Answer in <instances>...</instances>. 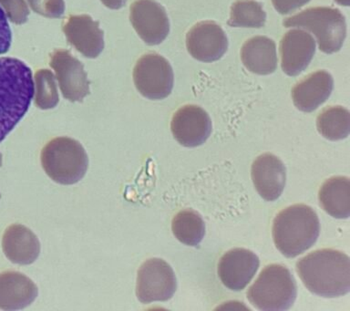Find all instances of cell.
Returning a JSON list of instances; mask_svg holds the SVG:
<instances>
[{
  "mask_svg": "<svg viewBox=\"0 0 350 311\" xmlns=\"http://www.w3.org/2000/svg\"><path fill=\"white\" fill-rule=\"evenodd\" d=\"M297 272L306 288L317 296L338 297L350 290V259L341 251H314L297 262Z\"/></svg>",
  "mask_w": 350,
  "mask_h": 311,
  "instance_id": "1",
  "label": "cell"
},
{
  "mask_svg": "<svg viewBox=\"0 0 350 311\" xmlns=\"http://www.w3.org/2000/svg\"><path fill=\"white\" fill-rule=\"evenodd\" d=\"M34 90L29 67L18 59L0 58V143L27 113Z\"/></svg>",
  "mask_w": 350,
  "mask_h": 311,
  "instance_id": "2",
  "label": "cell"
},
{
  "mask_svg": "<svg viewBox=\"0 0 350 311\" xmlns=\"http://www.w3.org/2000/svg\"><path fill=\"white\" fill-rule=\"evenodd\" d=\"M319 232V217L306 204L287 207L273 220V243L286 258H295L306 252L317 242Z\"/></svg>",
  "mask_w": 350,
  "mask_h": 311,
  "instance_id": "3",
  "label": "cell"
},
{
  "mask_svg": "<svg viewBox=\"0 0 350 311\" xmlns=\"http://www.w3.org/2000/svg\"><path fill=\"white\" fill-rule=\"evenodd\" d=\"M41 165L57 184L70 185L83 178L89 166L86 151L78 141L57 137L49 141L41 151Z\"/></svg>",
  "mask_w": 350,
  "mask_h": 311,
  "instance_id": "4",
  "label": "cell"
},
{
  "mask_svg": "<svg viewBox=\"0 0 350 311\" xmlns=\"http://www.w3.org/2000/svg\"><path fill=\"white\" fill-rule=\"evenodd\" d=\"M297 295V283L289 269L272 264L262 269L248 289L247 299L257 310L280 311L291 308Z\"/></svg>",
  "mask_w": 350,
  "mask_h": 311,
  "instance_id": "5",
  "label": "cell"
},
{
  "mask_svg": "<svg viewBox=\"0 0 350 311\" xmlns=\"http://www.w3.org/2000/svg\"><path fill=\"white\" fill-rule=\"evenodd\" d=\"M283 26L298 27L312 32L317 38L319 50L325 54L340 51L347 37L346 18L340 10L334 8L317 7L303 10L286 18Z\"/></svg>",
  "mask_w": 350,
  "mask_h": 311,
  "instance_id": "6",
  "label": "cell"
},
{
  "mask_svg": "<svg viewBox=\"0 0 350 311\" xmlns=\"http://www.w3.org/2000/svg\"><path fill=\"white\" fill-rule=\"evenodd\" d=\"M137 91L150 100H163L174 88V70L164 57L147 53L137 61L133 69Z\"/></svg>",
  "mask_w": 350,
  "mask_h": 311,
  "instance_id": "7",
  "label": "cell"
},
{
  "mask_svg": "<svg viewBox=\"0 0 350 311\" xmlns=\"http://www.w3.org/2000/svg\"><path fill=\"white\" fill-rule=\"evenodd\" d=\"M176 277L172 267L161 258H150L139 267L136 296L142 304L167 301L176 291Z\"/></svg>",
  "mask_w": 350,
  "mask_h": 311,
  "instance_id": "8",
  "label": "cell"
},
{
  "mask_svg": "<svg viewBox=\"0 0 350 311\" xmlns=\"http://www.w3.org/2000/svg\"><path fill=\"white\" fill-rule=\"evenodd\" d=\"M130 21L137 34L147 45L161 44L168 37V15L155 0H135L131 6Z\"/></svg>",
  "mask_w": 350,
  "mask_h": 311,
  "instance_id": "9",
  "label": "cell"
},
{
  "mask_svg": "<svg viewBox=\"0 0 350 311\" xmlns=\"http://www.w3.org/2000/svg\"><path fill=\"white\" fill-rule=\"evenodd\" d=\"M49 65L56 73L60 91L71 103L82 102L90 94V81L83 64L67 50H56Z\"/></svg>",
  "mask_w": 350,
  "mask_h": 311,
  "instance_id": "10",
  "label": "cell"
},
{
  "mask_svg": "<svg viewBox=\"0 0 350 311\" xmlns=\"http://www.w3.org/2000/svg\"><path fill=\"white\" fill-rule=\"evenodd\" d=\"M186 48L193 59L211 64L223 58L228 50V39L215 21H202L186 34Z\"/></svg>",
  "mask_w": 350,
  "mask_h": 311,
  "instance_id": "11",
  "label": "cell"
},
{
  "mask_svg": "<svg viewBox=\"0 0 350 311\" xmlns=\"http://www.w3.org/2000/svg\"><path fill=\"white\" fill-rule=\"evenodd\" d=\"M171 130L175 140L185 147L202 146L212 133V121L204 109L185 105L172 116Z\"/></svg>",
  "mask_w": 350,
  "mask_h": 311,
  "instance_id": "12",
  "label": "cell"
},
{
  "mask_svg": "<svg viewBox=\"0 0 350 311\" xmlns=\"http://www.w3.org/2000/svg\"><path fill=\"white\" fill-rule=\"evenodd\" d=\"M259 258L245 248L227 251L218 264V275L221 283L234 291L243 290L253 280L259 267Z\"/></svg>",
  "mask_w": 350,
  "mask_h": 311,
  "instance_id": "13",
  "label": "cell"
},
{
  "mask_svg": "<svg viewBox=\"0 0 350 311\" xmlns=\"http://www.w3.org/2000/svg\"><path fill=\"white\" fill-rule=\"evenodd\" d=\"M68 42L89 59L97 58L104 49V34L100 23L89 15H70L63 23Z\"/></svg>",
  "mask_w": 350,
  "mask_h": 311,
  "instance_id": "14",
  "label": "cell"
},
{
  "mask_svg": "<svg viewBox=\"0 0 350 311\" xmlns=\"http://www.w3.org/2000/svg\"><path fill=\"white\" fill-rule=\"evenodd\" d=\"M316 42L308 32L292 29L280 42L281 67L287 76H297L310 64L316 53Z\"/></svg>",
  "mask_w": 350,
  "mask_h": 311,
  "instance_id": "15",
  "label": "cell"
},
{
  "mask_svg": "<svg viewBox=\"0 0 350 311\" xmlns=\"http://www.w3.org/2000/svg\"><path fill=\"white\" fill-rule=\"evenodd\" d=\"M252 180L260 196L265 200H278L286 187V169L275 155L264 154L252 165Z\"/></svg>",
  "mask_w": 350,
  "mask_h": 311,
  "instance_id": "16",
  "label": "cell"
},
{
  "mask_svg": "<svg viewBox=\"0 0 350 311\" xmlns=\"http://www.w3.org/2000/svg\"><path fill=\"white\" fill-rule=\"evenodd\" d=\"M334 80L327 70L311 73L292 89V99L295 107L304 113L317 110L332 94Z\"/></svg>",
  "mask_w": 350,
  "mask_h": 311,
  "instance_id": "17",
  "label": "cell"
},
{
  "mask_svg": "<svg viewBox=\"0 0 350 311\" xmlns=\"http://www.w3.org/2000/svg\"><path fill=\"white\" fill-rule=\"evenodd\" d=\"M38 288L18 271L0 273V310H18L29 307L38 297Z\"/></svg>",
  "mask_w": 350,
  "mask_h": 311,
  "instance_id": "18",
  "label": "cell"
},
{
  "mask_svg": "<svg viewBox=\"0 0 350 311\" xmlns=\"http://www.w3.org/2000/svg\"><path fill=\"white\" fill-rule=\"evenodd\" d=\"M2 249L12 263L30 265L40 256V243L27 226L15 224L5 229L3 234Z\"/></svg>",
  "mask_w": 350,
  "mask_h": 311,
  "instance_id": "19",
  "label": "cell"
},
{
  "mask_svg": "<svg viewBox=\"0 0 350 311\" xmlns=\"http://www.w3.org/2000/svg\"><path fill=\"white\" fill-rule=\"evenodd\" d=\"M241 59L246 69L254 75H272L278 64L275 43L265 36L252 38L241 49Z\"/></svg>",
  "mask_w": 350,
  "mask_h": 311,
  "instance_id": "20",
  "label": "cell"
},
{
  "mask_svg": "<svg viewBox=\"0 0 350 311\" xmlns=\"http://www.w3.org/2000/svg\"><path fill=\"white\" fill-rule=\"evenodd\" d=\"M320 206L331 217L347 219L350 215L349 177L334 176L322 185L319 193Z\"/></svg>",
  "mask_w": 350,
  "mask_h": 311,
  "instance_id": "21",
  "label": "cell"
},
{
  "mask_svg": "<svg viewBox=\"0 0 350 311\" xmlns=\"http://www.w3.org/2000/svg\"><path fill=\"white\" fill-rule=\"evenodd\" d=\"M317 127L323 137L330 141L346 139L350 133V113L342 106L325 108L317 120Z\"/></svg>",
  "mask_w": 350,
  "mask_h": 311,
  "instance_id": "22",
  "label": "cell"
},
{
  "mask_svg": "<svg viewBox=\"0 0 350 311\" xmlns=\"http://www.w3.org/2000/svg\"><path fill=\"white\" fill-rule=\"evenodd\" d=\"M172 230L183 244L197 247L204 239L205 224L201 215L193 210H182L172 218Z\"/></svg>",
  "mask_w": 350,
  "mask_h": 311,
  "instance_id": "23",
  "label": "cell"
},
{
  "mask_svg": "<svg viewBox=\"0 0 350 311\" xmlns=\"http://www.w3.org/2000/svg\"><path fill=\"white\" fill-rule=\"evenodd\" d=\"M267 13L256 0H237L231 7L228 25L232 28L259 29L265 26Z\"/></svg>",
  "mask_w": 350,
  "mask_h": 311,
  "instance_id": "24",
  "label": "cell"
},
{
  "mask_svg": "<svg viewBox=\"0 0 350 311\" xmlns=\"http://www.w3.org/2000/svg\"><path fill=\"white\" fill-rule=\"evenodd\" d=\"M35 105L41 110L56 107L59 102L56 80L51 70H38L35 73Z\"/></svg>",
  "mask_w": 350,
  "mask_h": 311,
  "instance_id": "25",
  "label": "cell"
},
{
  "mask_svg": "<svg viewBox=\"0 0 350 311\" xmlns=\"http://www.w3.org/2000/svg\"><path fill=\"white\" fill-rule=\"evenodd\" d=\"M30 9L49 18H62L65 12L64 0H27Z\"/></svg>",
  "mask_w": 350,
  "mask_h": 311,
  "instance_id": "26",
  "label": "cell"
},
{
  "mask_svg": "<svg viewBox=\"0 0 350 311\" xmlns=\"http://www.w3.org/2000/svg\"><path fill=\"white\" fill-rule=\"evenodd\" d=\"M0 4L7 13L11 23L16 25L27 23L29 10L25 0H0Z\"/></svg>",
  "mask_w": 350,
  "mask_h": 311,
  "instance_id": "27",
  "label": "cell"
},
{
  "mask_svg": "<svg viewBox=\"0 0 350 311\" xmlns=\"http://www.w3.org/2000/svg\"><path fill=\"white\" fill-rule=\"evenodd\" d=\"M12 34L8 25L7 15L0 8V54H4L10 50Z\"/></svg>",
  "mask_w": 350,
  "mask_h": 311,
  "instance_id": "28",
  "label": "cell"
},
{
  "mask_svg": "<svg viewBox=\"0 0 350 311\" xmlns=\"http://www.w3.org/2000/svg\"><path fill=\"white\" fill-rule=\"evenodd\" d=\"M311 0H272L273 8L281 15H287L305 6Z\"/></svg>",
  "mask_w": 350,
  "mask_h": 311,
  "instance_id": "29",
  "label": "cell"
},
{
  "mask_svg": "<svg viewBox=\"0 0 350 311\" xmlns=\"http://www.w3.org/2000/svg\"><path fill=\"white\" fill-rule=\"evenodd\" d=\"M104 6L109 8L111 10H120L127 2V0H100Z\"/></svg>",
  "mask_w": 350,
  "mask_h": 311,
  "instance_id": "30",
  "label": "cell"
},
{
  "mask_svg": "<svg viewBox=\"0 0 350 311\" xmlns=\"http://www.w3.org/2000/svg\"><path fill=\"white\" fill-rule=\"evenodd\" d=\"M335 1L340 6L344 7H349L350 4V0H335Z\"/></svg>",
  "mask_w": 350,
  "mask_h": 311,
  "instance_id": "31",
  "label": "cell"
},
{
  "mask_svg": "<svg viewBox=\"0 0 350 311\" xmlns=\"http://www.w3.org/2000/svg\"><path fill=\"white\" fill-rule=\"evenodd\" d=\"M2 166V154H0V167Z\"/></svg>",
  "mask_w": 350,
  "mask_h": 311,
  "instance_id": "32",
  "label": "cell"
}]
</instances>
